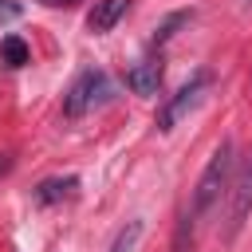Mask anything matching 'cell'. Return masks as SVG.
I'll return each instance as SVG.
<instances>
[{"instance_id":"6da1fadb","label":"cell","mask_w":252,"mask_h":252,"mask_svg":"<svg viewBox=\"0 0 252 252\" xmlns=\"http://www.w3.org/2000/svg\"><path fill=\"white\" fill-rule=\"evenodd\" d=\"M232 165H236V146H232V138H220V146L213 150V158H209V165H205V173H201V181L193 189V209H189L193 220L213 213V205L220 201V193L232 181Z\"/></svg>"},{"instance_id":"7a4b0ae2","label":"cell","mask_w":252,"mask_h":252,"mask_svg":"<svg viewBox=\"0 0 252 252\" xmlns=\"http://www.w3.org/2000/svg\"><path fill=\"white\" fill-rule=\"evenodd\" d=\"M110 94H114L110 75H106L102 67H87V71L67 87V94H63V114H67V118H83V114L106 106Z\"/></svg>"},{"instance_id":"3957f363","label":"cell","mask_w":252,"mask_h":252,"mask_svg":"<svg viewBox=\"0 0 252 252\" xmlns=\"http://www.w3.org/2000/svg\"><path fill=\"white\" fill-rule=\"evenodd\" d=\"M209 83H213V75H209V71H193V75H189V83H181V87H177V94H169V98L161 102V110H158V130H161V134H169V130H173V126H177V122H181V118L201 102V94L209 91Z\"/></svg>"},{"instance_id":"277c9868","label":"cell","mask_w":252,"mask_h":252,"mask_svg":"<svg viewBox=\"0 0 252 252\" xmlns=\"http://www.w3.org/2000/svg\"><path fill=\"white\" fill-rule=\"evenodd\" d=\"M248 213H252V154H248V161H244V169H240V177H236V185H232V209H228V240H236V232L244 228Z\"/></svg>"},{"instance_id":"5b68a950","label":"cell","mask_w":252,"mask_h":252,"mask_svg":"<svg viewBox=\"0 0 252 252\" xmlns=\"http://www.w3.org/2000/svg\"><path fill=\"white\" fill-rule=\"evenodd\" d=\"M126 87H130L134 94H142V98H154V94L161 91V63H154V59L134 63V67L126 71Z\"/></svg>"},{"instance_id":"8992f818","label":"cell","mask_w":252,"mask_h":252,"mask_svg":"<svg viewBox=\"0 0 252 252\" xmlns=\"http://www.w3.org/2000/svg\"><path fill=\"white\" fill-rule=\"evenodd\" d=\"M126 12H130V0H94V8L87 12V28L94 35H106Z\"/></svg>"},{"instance_id":"52a82bcc","label":"cell","mask_w":252,"mask_h":252,"mask_svg":"<svg viewBox=\"0 0 252 252\" xmlns=\"http://www.w3.org/2000/svg\"><path fill=\"white\" fill-rule=\"evenodd\" d=\"M75 189H79V177H75V173H67V177H47V181L35 185V201H39V205H55V201H63V197H75Z\"/></svg>"},{"instance_id":"ba28073f","label":"cell","mask_w":252,"mask_h":252,"mask_svg":"<svg viewBox=\"0 0 252 252\" xmlns=\"http://www.w3.org/2000/svg\"><path fill=\"white\" fill-rule=\"evenodd\" d=\"M28 59H32V51H28V43L20 35H4L0 39V63L4 67H24Z\"/></svg>"},{"instance_id":"9c48e42d","label":"cell","mask_w":252,"mask_h":252,"mask_svg":"<svg viewBox=\"0 0 252 252\" xmlns=\"http://www.w3.org/2000/svg\"><path fill=\"white\" fill-rule=\"evenodd\" d=\"M142 228H146L142 220H130V224H126V228H122V232L114 236L110 252H134V248H138V240H142Z\"/></svg>"},{"instance_id":"30bf717a","label":"cell","mask_w":252,"mask_h":252,"mask_svg":"<svg viewBox=\"0 0 252 252\" xmlns=\"http://www.w3.org/2000/svg\"><path fill=\"white\" fill-rule=\"evenodd\" d=\"M189 16H193V12H173V16H169V20H165V24L158 28V35H154V43H165V39L173 35V28H177V24H185Z\"/></svg>"},{"instance_id":"8fae6325","label":"cell","mask_w":252,"mask_h":252,"mask_svg":"<svg viewBox=\"0 0 252 252\" xmlns=\"http://www.w3.org/2000/svg\"><path fill=\"white\" fill-rule=\"evenodd\" d=\"M8 169H12V154H0V177H4Z\"/></svg>"},{"instance_id":"7c38bea8","label":"cell","mask_w":252,"mask_h":252,"mask_svg":"<svg viewBox=\"0 0 252 252\" xmlns=\"http://www.w3.org/2000/svg\"><path fill=\"white\" fill-rule=\"evenodd\" d=\"M43 4H67V0H43Z\"/></svg>"}]
</instances>
